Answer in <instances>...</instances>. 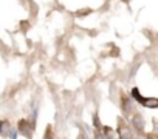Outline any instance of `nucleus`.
Masks as SVG:
<instances>
[{"label":"nucleus","mask_w":158,"mask_h":139,"mask_svg":"<svg viewBox=\"0 0 158 139\" xmlns=\"http://www.w3.org/2000/svg\"><path fill=\"white\" fill-rule=\"evenodd\" d=\"M10 130H11L10 121H0V134H2V136H8Z\"/></svg>","instance_id":"nucleus-1"},{"label":"nucleus","mask_w":158,"mask_h":139,"mask_svg":"<svg viewBox=\"0 0 158 139\" xmlns=\"http://www.w3.org/2000/svg\"><path fill=\"white\" fill-rule=\"evenodd\" d=\"M132 124H133V128H136V130H143L144 128V121H143V117L139 114H135L132 117Z\"/></svg>","instance_id":"nucleus-2"},{"label":"nucleus","mask_w":158,"mask_h":139,"mask_svg":"<svg viewBox=\"0 0 158 139\" xmlns=\"http://www.w3.org/2000/svg\"><path fill=\"white\" fill-rule=\"evenodd\" d=\"M141 104H144V107H149V108H156L158 107V101L155 97H147V99H143L139 101Z\"/></svg>","instance_id":"nucleus-3"},{"label":"nucleus","mask_w":158,"mask_h":139,"mask_svg":"<svg viewBox=\"0 0 158 139\" xmlns=\"http://www.w3.org/2000/svg\"><path fill=\"white\" fill-rule=\"evenodd\" d=\"M19 131L20 133H23V134H27V136H30L31 133H30V127H28V122L27 121H20L19 122Z\"/></svg>","instance_id":"nucleus-4"},{"label":"nucleus","mask_w":158,"mask_h":139,"mask_svg":"<svg viewBox=\"0 0 158 139\" xmlns=\"http://www.w3.org/2000/svg\"><path fill=\"white\" fill-rule=\"evenodd\" d=\"M130 101L127 99V97H123V108H124V111H130Z\"/></svg>","instance_id":"nucleus-5"}]
</instances>
